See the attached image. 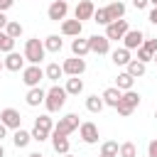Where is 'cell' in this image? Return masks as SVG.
Instances as JSON below:
<instances>
[{"label": "cell", "mask_w": 157, "mask_h": 157, "mask_svg": "<svg viewBox=\"0 0 157 157\" xmlns=\"http://www.w3.org/2000/svg\"><path fill=\"white\" fill-rule=\"evenodd\" d=\"M66 91H64V86H59V83H54L49 91H47V96H44V108H47V113H59L61 108H64V103H66Z\"/></svg>", "instance_id": "obj_1"}, {"label": "cell", "mask_w": 157, "mask_h": 157, "mask_svg": "<svg viewBox=\"0 0 157 157\" xmlns=\"http://www.w3.org/2000/svg\"><path fill=\"white\" fill-rule=\"evenodd\" d=\"M52 130H54V120H52L49 113H44L39 118H34V128L29 130V135H32L34 142H44V140H49Z\"/></svg>", "instance_id": "obj_2"}, {"label": "cell", "mask_w": 157, "mask_h": 157, "mask_svg": "<svg viewBox=\"0 0 157 157\" xmlns=\"http://www.w3.org/2000/svg\"><path fill=\"white\" fill-rule=\"evenodd\" d=\"M44 54H47V49H44V42H42L39 37H32V39L25 42V61L39 64V61L44 59Z\"/></svg>", "instance_id": "obj_3"}, {"label": "cell", "mask_w": 157, "mask_h": 157, "mask_svg": "<svg viewBox=\"0 0 157 157\" xmlns=\"http://www.w3.org/2000/svg\"><path fill=\"white\" fill-rule=\"evenodd\" d=\"M140 105V93L137 91H123V96H120V101H118V105H115V110H118V115H123V118H128L135 108Z\"/></svg>", "instance_id": "obj_4"}, {"label": "cell", "mask_w": 157, "mask_h": 157, "mask_svg": "<svg viewBox=\"0 0 157 157\" xmlns=\"http://www.w3.org/2000/svg\"><path fill=\"white\" fill-rule=\"evenodd\" d=\"M78 125H81L78 123V115L76 113H66L64 118H59V123H54V130L52 132H59V135H66L69 137L74 130H78Z\"/></svg>", "instance_id": "obj_5"}, {"label": "cell", "mask_w": 157, "mask_h": 157, "mask_svg": "<svg viewBox=\"0 0 157 157\" xmlns=\"http://www.w3.org/2000/svg\"><path fill=\"white\" fill-rule=\"evenodd\" d=\"M44 78V69L39 66V64H29V66H25L22 69V83L27 86V88H32V86H39V81Z\"/></svg>", "instance_id": "obj_6"}, {"label": "cell", "mask_w": 157, "mask_h": 157, "mask_svg": "<svg viewBox=\"0 0 157 157\" xmlns=\"http://www.w3.org/2000/svg\"><path fill=\"white\" fill-rule=\"evenodd\" d=\"M128 29H130V27H128V20H125V17H123V20H113V22L105 25V37H108L110 42H118V39L125 37Z\"/></svg>", "instance_id": "obj_7"}, {"label": "cell", "mask_w": 157, "mask_h": 157, "mask_svg": "<svg viewBox=\"0 0 157 157\" xmlns=\"http://www.w3.org/2000/svg\"><path fill=\"white\" fill-rule=\"evenodd\" d=\"M0 123H2L7 130H17V128H22V115H20V110H15V108H2V110H0Z\"/></svg>", "instance_id": "obj_8"}, {"label": "cell", "mask_w": 157, "mask_h": 157, "mask_svg": "<svg viewBox=\"0 0 157 157\" xmlns=\"http://www.w3.org/2000/svg\"><path fill=\"white\" fill-rule=\"evenodd\" d=\"M61 69H64V74H66V76H81V74L86 71V59H83V56H71V59H64Z\"/></svg>", "instance_id": "obj_9"}, {"label": "cell", "mask_w": 157, "mask_h": 157, "mask_svg": "<svg viewBox=\"0 0 157 157\" xmlns=\"http://www.w3.org/2000/svg\"><path fill=\"white\" fill-rule=\"evenodd\" d=\"M66 12H69V2H66V0H54V2L47 7V17H49L52 22L66 20Z\"/></svg>", "instance_id": "obj_10"}, {"label": "cell", "mask_w": 157, "mask_h": 157, "mask_svg": "<svg viewBox=\"0 0 157 157\" xmlns=\"http://www.w3.org/2000/svg\"><path fill=\"white\" fill-rule=\"evenodd\" d=\"M88 49L93 54H108L110 52V39L105 34H91L88 37Z\"/></svg>", "instance_id": "obj_11"}, {"label": "cell", "mask_w": 157, "mask_h": 157, "mask_svg": "<svg viewBox=\"0 0 157 157\" xmlns=\"http://www.w3.org/2000/svg\"><path fill=\"white\" fill-rule=\"evenodd\" d=\"M78 135L86 145H96L98 142V125L96 123H81L78 125Z\"/></svg>", "instance_id": "obj_12"}, {"label": "cell", "mask_w": 157, "mask_h": 157, "mask_svg": "<svg viewBox=\"0 0 157 157\" xmlns=\"http://www.w3.org/2000/svg\"><path fill=\"white\" fill-rule=\"evenodd\" d=\"M142 42H145V34H142V29H128L125 32V37H123V47L125 49H137V47H142Z\"/></svg>", "instance_id": "obj_13"}, {"label": "cell", "mask_w": 157, "mask_h": 157, "mask_svg": "<svg viewBox=\"0 0 157 157\" xmlns=\"http://www.w3.org/2000/svg\"><path fill=\"white\" fill-rule=\"evenodd\" d=\"M2 66H5L7 71H22V69H25V54H17L15 49L7 52V56L2 59Z\"/></svg>", "instance_id": "obj_14"}, {"label": "cell", "mask_w": 157, "mask_h": 157, "mask_svg": "<svg viewBox=\"0 0 157 157\" xmlns=\"http://www.w3.org/2000/svg\"><path fill=\"white\" fill-rule=\"evenodd\" d=\"M93 12H96L93 0H81V2L76 5V10H74V17L83 22V20H93Z\"/></svg>", "instance_id": "obj_15"}, {"label": "cell", "mask_w": 157, "mask_h": 157, "mask_svg": "<svg viewBox=\"0 0 157 157\" xmlns=\"http://www.w3.org/2000/svg\"><path fill=\"white\" fill-rule=\"evenodd\" d=\"M83 32V22L81 20H61V34L64 37H78Z\"/></svg>", "instance_id": "obj_16"}, {"label": "cell", "mask_w": 157, "mask_h": 157, "mask_svg": "<svg viewBox=\"0 0 157 157\" xmlns=\"http://www.w3.org/2000/svg\"><path fill=\"white\" fill-rule=\"evenodd\" d=\"M44 96H47V91H44V88L32 86V88L27 91L25 101H27V105H29V108H37V105H42V103H44Z\"/></svg>", "instance_id": "obj_17"}, {"label": "cell", "mask_w": 157, "mask_h": 157, "mask_svg": "<svg viewBox=\"0 0 157 157\" xmlns=\"http://www.w3.org/2000/svg\"><path fill=\"white\" fill-rule=\"evenodd\" d=\"M88 52H91V49H88V37H81V34H78V37L71 39V54H74V56H86Z\"/></svg>", "instance_id": "obj_18"}, {"label": "cell", "mask_w": 157, "mask_h": 157, "mask_svg": "<svg viewBox=\"0 0 157 157\" xmlns=\"http://www.w3.org/2000/svg\"><path fill=\"white\" fill-rule=\"evenodd\" d=\"M120 96H123V91H120V88H115V86H108V88H105V91L101 93L103 103H105V105H110V108H115V105H118Z\"/></svg>", "instance_id": "obj_19"}, {"label": "cell", "mask_w": 157, "mask_h": 157, "mask_svg": "<svg viewBox=\"0 0 157 157\" xmlns=\"http://www.w3.org/2000/svg\"><path fill=\"white\" fill-rule=\"evenodd\" d=\"M49 137H52V147H54V152H56V155H66V152H69V137H66V135L52 132Z\"/></svg>", "instance_id": "obj_20"}, {"label": "cell", "mask_w": 157, "mask_h": 157, "mask_svg": "<svg viewBox=\"0 0 157 157\" xmlns=\"http://www.w3.org/2000/svg\"><path fill=\"white\" fill-rule=\"evenodd\" d=\"M125 71H128L132 78H140V76L147 74V64H142V61H137V59H130V61L125 64Z\"/></svg>", "instance_id": "obj_21"}, {"label": "cell", "mask_w": 157, "mask_h": 157, "mask_svg": "<svg viewBox=\"0 0 157 157\" xmlns=\"http://www.w3.org/2000/svg\"><path fill=\"white\" fill-rule=\"evenodd\" d=\"M105 10H108L110 22H113V20H123V17H125V2H120V0H113L110 5H105Z\"/></svg>", "instance_id": "obj_22"}, {"label": "cell", "mask_w": 157, "mask_h": 157, "mask_svg": "<svg viewBox=\"0 0 157 157\" xmlns=\"http://www.w3.org/2000/svg\"><path fill=\"white\" fill-rule=\"evenodd\" d=\"M42 42H44V49H47V52H52V54H59V52H61V47H64V39H61L59 34H49V37H44Z\"/></svg>", "instance_id": "obj_23"}, {"label": "cell", "mask_w": 157, "mask_h": 157, "mask_svg": "<svg viewBox=\"0 0 157 157\" xmlns=\"http://www.w3.org/2000/svg\"><path fill=\"white\" fill-rule=\"evenodd\" d=\"M110 59H113V64H115V66H125L132 56H130V49L118 47V49H113V52H110Z\"/></svg>", "instance_id": "obj_24"}, {"label": "cell", "mask_w": 157, "mask_h": 157, "mask_svg": "<svg viewBox=\"0 0 157 157\" xmlns=\"http://www.w3.org/2000/svg\"><path fill=\"white\" fill-rule=\"evenodd\" d=\"M29 142H32V135H29L27 130L17 128V130H15V135H12V145H15L17 150H25V147H27Z\"/></svg>", "instance_id": "obj_25"}, {"label": "cell", "mask_w": 157, "mask_h": 157, "mask_svg": "<svg viewBox=\"0 0 157 157\" xmlns=\"http://www.w3.org/2000/svg\"><path fill=\"white\" fill-rule=\"evenodd\" d=\"M64 91H66L69 96H78V93L83 91V81H81L78 76H69V78H66V86H64Z\"/></svg>", "instance_id": "obj_26"}, {"label": "cell", "mask_w": 157, "mask_h": 157, "mask_svg": "<svg viewBox=\"0 0 157 157\" xmlns=\"http://www.w3.org/2000/svg\"><path fill=\"white\" fill-rule=\"evenodd\" d=\"M103 108H105V103H103V98H101V96H96V93H93V96H88V98H86V110H88V113H101Z\"/></svg>", "instance_id": "obj_27"}, {"label": "cell", "mask_w": 157, "mask_h": 157, "mask_svg": "<svg viewBox=\"0 0 157 157\" xmlns=\"http://www.w3.org/2000/svg\"><path fill=\"white\" fill-rule=\"evenodd\" d=\"M132 83H135V78H132L128 71L118 74V78H115V88H120V91H130V88H132Z\"/></svg>", "instance_id": "obj_28"}, {"label": "cell", "mask_w": 157, "mask_h": 157, "mask_svg": "<svg viewBox=\"0 0 157 157\" xmlns=\"http://www.w3.org/2000/svg\"><path fill=\"white\" fill-rule=\"evenodd\" d=\"M61 76H64V69H61L59 64H49V66L44 69V78H49V81H54V83H56Z\"/></svg>", "instance_id": "obj_29"}, {"label": "cell", "mask_w": 157, "mask_h": 157, "mask_svg": "<svg viewBox=\"0 0 157 157\" xmlns=\"http://www.w3.org/2000/svg\"><path fill=\"white\" fill-rule=\"evenodd\" d=\"M12 49H15V39H12L5 29H0V52L7 54V52H12Z\"/></svg>", "instance_id": "obj_30"}, {"label": "cell", "mask_w": 157, "mask_h": 157, "mask_svg": "<svg viewBox=\"0 0 157 157\" xmlns=\"http://www.w3.org/2000/svg\"><path fill=\"white\" fill-rule=\"evenodd\" d=\"M118 157H137L135 142H123V145L118 147Z\"/></svg>", "instance_id": "obj_31"}, {"label": "cell", "mask_w": 157, "mask_h": 157, "mask_svg": "<svg viewBox=\"0 0 157 157\" xmlns=\"http://www.w3.org/2000/svg\"><path fill=\"white\" fill-rule=\"evenodd\" d=\"M5 32H7L12 39H17V37H22V25H20L17 20H10V22L5 25Z\"/></svg>", "instance_id": "obj_32"}, {"label": "cell", "mask_w": 157, "mask_h": 157, "mask_svg": "<svg viewBox=\"0 0 157 157\" xmlns=\"http://www.w3.org/2000/svg\"><path fill=\"white\" fill-rule=\"evenodd\" d=\"M93 22H98V25H108L110 22V17H108V10L105 7H96V12H93Z\"/></svg>", "instance_id": "obj_33"}, {"label": "cell", "mask_w": 157, "mask_h": 157, "mask_svg": "<svg viewBox=\"0 0 157 157\" xmlns=\"http://www.w3.org/2000/svg\"><path fill=\"white\" fill-rule=\"evenodd\" d=\"M118 147H120L118 142L108 140V142H103V145H101V155H115V157H118Z\"/></svg>", "instance_id": "obj_34"}, {"label": "cell", "mask_w": 157, "mask_h": 157, "mask_svg": "<svg viewBox=\"0 0 157 157\" xmlns=\"http://www.w3.org/2000/svg\"><path fill=\"white\" fill-rule=\"evenodd\" d=\"M137 61H142V64H147V61H152V54L145 49V47H137Z\"/></svg>", "instance_id": "obj_35"}, {"label": "cell", "mask_w": 157, "mask_h": 157, "mask_svg": "<svg viewBox=\"0 0 157 157\" xmlns=\"http://www.w3.org/2000/svg\"><path fill=\"white\" fill-rule=\"evenodd\" d=\"M142 47H145L150 54H155V52H157V39H145V42H142Z\"/></svg>", "instance_id": "obj_36"}, {"label": "cell", "mask_w": 157, "mask_h": 157, "mask_svg": "<svg viewBox=\"0 0 157 157\" xmlns=\"http://www.w3.org/2000/svg\"><path fill=\"white\" fill-rule=\"evenodd\" d=\"M147 157H157V140H150V145H147Z\"/></svg>", "instance_id": "obj_37"}, {"label": "cell", "mask_w": 157, "mask_h": 157, "mask_svg": "<svg viewBox=\"0 0 157 157\" xmlns=\"http://www.w3.org/2000/svg\"><path fill=\"white\" fill-rule=\"evenodd\" d=\"M147 5H150V0H132V7L135 10H145Z\"/></svg>", "instance_id": "obj_38"}, {"label": "cell", "mask_w": 157, "mask_h": 157, "mask_svg": "<svg viewBox=\"0 0 157 157\" xmlns=\"http://www.w3.org/2000/svg\"><path fill=\"white\" fill-rule=\"evenodd\" d=\"M15 5V0H0V12H5V10H10Z\"/></svg>", "instance_id": "obj_39"}, {"label": "cell", "mask_w": 157, "mask_h": 157, "mask_svg": "<svg viewBox=\"0 0 157 157\" xmlns=\"http://www.w3.org/2000/svg\"><path fill=\"white\" fill-rule=\"evenodd\" d=\"M150 22H152V25H157V7H152V10H150Z\"/></svg>", "instance_id": "obj_40"}, {"label": "cell", "mask_w": 157, "mask_h": 157, "mask_svg": "<svg viewBox=\"0 0 157 157\" xmlns=\"http://www.w3.org/2000/svg\"><path fill=\"white\" fill-rule=\"evenodd\" d=\"M7 22H10V20L5 17V12H0V29H5V25H7Z\"/></svg>", "instance_id": "obj_41"}, {"label": "cell", "mask_w": 157, "mask_h": 157, "mask_svg": "<svg viewBox=\"0 0 157 157\" xmlns=\"http://www.w3.org/2000/svg\"><path fill=\"white\" fill-rule=\"evenodd\" d=\"M5 135H7V128L0 123V142H2V137H5Z\"/></svg>", "instance_id": "obj_42"}, {"label": "cell", "mask_w": 157, "mask_h": 157, "mask_svg": "<svg viewBox=\"0 0 157 157\" xmlns=\"http://www.w3.org/2000/svg\"><path fill=\"white\" fill-rule=\"evenodd\" d=\"M27 157H44V155H42V152H29Z\"/></svg>", "instance_id": "obj_43"}, {"label": "cell", "mask_w": 157, "mask_h": 157, "mask_svg": "<svg viewBox=\"0 0 157 157\" xmlns=\"http://www.w3.org/2000/svg\"><path fill=\"white\" fill-rule=\"evenodd\" d=\"M0 157H5V147H2V142H0Z\"/></svg>", "instance_id": "obj_44"}, {"label": "cell", "mask_w": 157, "mask_h": 157, "mask_svg": "<svg viewBox=\"0 0 157 157\" xmlns=\"http://www.w3.org/2000/svg\"><path fill=\"white\" fill-rule=\"evenodd\" d=\"M152 61H155V64H157V52H155V54H152Z\"/></svg>", "instance_id": "obj_45"}, {"label": "cell", "mask_w": 157, "mask_h": 157, "mask_svg": "<svg viewBox=\"0 0 157 157\" xmlns=\"http://www.w3.org/2000/svg\"><path fill=\"white\" fill-rule=\"evenodd\" d=\"M150 5H152V7H157V0H150Z\"/></svg>", "instance_id": "obj_46"}, {"label": "cell", "mask_w": 157, "mask_h": 157, "mask_svg": "<svg viewBox=\"0 0 157 157\" xmlns=\"http://www.w3.org/2000/svg\"><path fill=\"white\" fill-rule=\"evenodd\" d=\"M61 157H74V155H71V152H66V155H61Z\"/></svg>", "instance_id": "obj_47"}, {"label": "cell", "mask_w": 157, "mask_h": 157, "mask_svg": "<svg viewBox=\"0 0 157 157\" xmlns=\"http://www.w3.org/2000/svg\"><path fill=\"white\" fill-rule=\"evenodd\" d=\"M101 157H115V155H101Z\"/></svg>", "instance_id": "obj_48"}, {"label": "cell", "mask_w": 157, "mask_h": 157, "mask_svg": "<svg viewBox=\"0 0 157 157\" xmlns=\"http://www.w3.org/2000/svg\"><path fill=\"white\" fill-rule=\"evenodd\" d=\"M155 120H157V108H155Z\"/></svg>", "instance_id": "obj_49"}, {"label": "cell", "mask_w": 157, "mask_h": 157, "mask_svg": "<svg viewBox=\"0 0 157 157\" xmlns=\"http://www.w3.org/2000/svg\"><path fill=\"white\" fill-rule=\"evenodd\" d=\"M2 69H5V66H2V61H0V71H2Z\"/></svg>", "instance_id": "obj_50"}]
</instances>
